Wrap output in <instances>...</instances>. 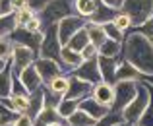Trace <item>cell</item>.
<instances>
[{
  "label": "cell",
  "mask_w": 153,
  "mask_h": 126,
  "mask_svg": "<svg viewBox=\"0 0 153 126\" xmlns=\"http://www.w3.org/2000/svg\"><path fill=\"white\" fill-rule=\"evenodd\" d=\"M149 85L143 84V82H138V91H136V97L122 109V120L128 124H138L140 116L143 115V111L147 109L149 105Z\"/></svg>",
  "instance_id": "obj_3"
},
{
  "label": "cell",
  "mask_w": 153,
  "mask_h": 126,
  "mask_svg": "<svg viewBox=\"0 0 153 126\" xmlns=\"http://www.w3.org/2000/svg\"><path fill=\"white\" fill-rule=\"evenodd\" d=\"M6 64H8V62H6V60H0V72H2V70H4V68H6Z\"/></svg>",
  "instance_id": "obj_46"
},
{
  "label": "cell",
  "mask_w": 153,
  "mask_h": 126,
  "mask_svg": "<svg viewBox=\"0 0 153 126\" xmlns=\"http://www.w3.org/2000/svg\"><path fill=\"white\" fill-rule=\"evenodd\" d=\"M64 122H66V126H95L97 120L91 119V116L87 115V113H83L82 109H78V111H74Z\"/></svg>",
  "instance_id": "obj_23"
},
{
  "label": "cell",
  "mask_w": 153,
  "mask_h": 126,
  "mask_svg": "<svg viewBox=\"0 0 153 126\" xmlns=\"http://www.w3.org/2000/svg\"><path fill=\"white\" fill-rule=\"evenodd\" d=\"M12 82H14V72H12L10 62H8L6 68L0 72V99L10 97V93H12Z\"/></svg>",
  "instance_id": "obj_22"
},
{
  "label": "cell",
  "mask_w": 153,
  "mask_h": 126,
  "mask_svg": "<svg viewBox=\"0 0 153 126\" xmlns=\"http://www.w3.org/2000/svg\"><path fill=\"white\" fill-rule=\"evenodd\" d=\"M78 107H79V101L78 99H66V97H62V101H60L56 113L60 115V119H62V120H66L74 111H78Z\"/></svg>",
  "instance_id": "obj_29"
},
{
  "label": "cell",
  "mask_w": 153,
  "mask_h": 126,
  "mask_svg": "<svg viewBox=\"0 0 153 126\" xmlns=\"http://www.w3.org/2000/svg\"><path fill=\"white\" fill-rule=\"evenodd\" d=\"M140 31H142V33L146 35V39H147V41H149V43L153 45V18H151L149 22L146 23V25H142V27H140Z\"/></svg>",
  "instance_id": "obj_41"
},
{
  "label": "cell",
  "mask_w": 153,
  "mask_h": 126,
  "mask_svg": "<svg viewBox=\"0 0 153 126\" xmlns=\"http://www.w3.org/2000/svg\"><path fill=\"white\" fill-rule=\"evenodd\" d=\"M10 39H12V43L23 45V47H27V48H31V51L39 52V47H41V41H43V33H27L25 29L18 27V29L10 35Z\"/></svg>",
  "instance_id": "obj_12"
},
{
  "label": "cell",
  "mask_w": 153,
  "mask_h": 126,
  "mask_svg": "<svg viewBox=\"0 0 153 126\" xmlns=\"http://www.w3.org/2000/svg\"><path fill=\"white\" fill-rule=\"evenodd\" d=\"M49 2H51V0H27V8H31L35 14H39V12H41Z\"/></svg>",
  "instance_id": "obj_40"
},
{
  "label": "cell",
  "mask_w": 153,
  "mask_h": 126,
  "mask_svg": "<svg viewBox=\"0 0 153 126\" xmlns=\"http://www.w3.org/2000/svg\"><path fill=\"white\" fill-rule=\"evenodd\" d=\"M122 14L132 22V29H140L153 18V0H124Z\"/></svg>",
  "instance_id": "obj_4"
},
{
  "label": "cell",
  "mask_w": 153,
  "mask_h": 126,
  "mask_svg": "<svg viewBox=\"0 0 153 126\" xmlns=\"http://www.w3.org/2000/svg\"><path fill=\"white\" fill-rule=\"evenodd\" d=\"M74 0H51L45 8L37 14L39 22H41V29H47L51 25H56L60 19L74 16Z\"/></svg>",
  "instance_id": "obj_2"
},
{
  "label": "cell",
  "mask_w": 153,
  "mask_h": 126,
  "mask_svg": "<svg viewBox=\"0 0 153 126\" xmlns=\"http://www.w3.org/2000/svg\"><path fill=\"white\" fill-rule=\"evenodd\" d=\"M49 126H66V122L62 120V122H52V124H49Z\"/></svg>",
  "instance_id": "obj_47"
},
{
  "label": "cell",
  "mask_w": 153,
  "mask_h": 126,
  "mask_svg": "<svg viewBox=\"0 0 153 126\" xmlns=\"http://www.w3.org/2000/svg\"><path fill=\"white\" fill-rule=\"evenodd\" d=\"M112 23H114V27L118 31H122V33H126V31H130L132 29V22H130V18H128L126 14H122V12H118L116 14V18L112 19Z\"/></svg>",
  "instance_id": "obj_34"
},
{
  "label": "cell",
  "mask_w": 153,
  "mask_h": 126,
  "mask_svg": "<svg viewBox=\"0 0 153 126\" xmlns=\"http://www.w3.org/2000/svg\"><path fill=\"white\" fill-rule=\"evenodd\" d=\"M120 52H122V43L111 41V39H107V41L97 48V54L99 56H107V58H118Z\"/></svg>",
  "instance_id": "obj_24"
},
{
  "label": "cell",
  "mask_w": 153,
  "mask_h": 126,
  "mask_svg": "<svg viewBox=\"0 0 153 126\" xmlns=\"http://www.w3.org/2000/svg\"><path fill=\"white\" fill-rule=\"evenodd\" d=\"M89 45V37H87V31H85V27L83 29H79L78 33H74L70 37V41L66 43V47H70L72 51H76V52H79L83 47H87Z\"/></svg>",
  "instance_id": "obj_28"
},
{
  "label": "cell",
  "mask_w": 153,
  "mask_h": 126,
  "mask_svg": "<svg viewBox=\"0 0 153 126\" xmlns=\"http://www.w3.org/2000/svg\"><path fill=\"white\" fill-rule=\"evenodd\" d=\"M60 101H62V95L52 93L51 89H47L43 85V109H58Z\"/></svg>",
  "instance_id": "obj_31"
},
{
  "label": "cell",
  "mask_w": 153,
  "mask_h": 126,
  "mask_svg": "<svg viewBox=\"0 0 153 126\" xmlns=\"http://www.w3.org/2000/svg\"><path fill=\"white\" fill-rule=\"evenodd\" d=\"M116 14H118L116 10H111V8H107L103 2L97 0V8H95L93 16H91L87 22H93V23H97V25H105V23H111L112 19L116 18Z\"/></svg>",
  "instance_id": "obj_19"
},
{
  "label": "cell",
  "mask_w": 153,
  "mask_h": 126,
  "mask_svg": "<svg viewBox=\"0 0 153 126\" xmlns=\"http://www.w3.org/2000/svg\"><path fill=\"white\" fill-rule=\"evenodd\" d=\"M16 119H18V115L12 111H8L6 107H2L0 105V126H8V124H14Z\"/></svg>",
  "instance_id": "obj_37"
},
{
  "label": "cell",
  "mask_w": 153,
  "mask_h": 126,
  "mask_svg": "<svg viewBox=\"0 0 153 126\" xmlns=\"http://www.w3.org/2000/svg\"><path fill=\"white\" fill-rule=\"evenodd\" d=\"M41 111H43V87L37 89V91H33V93H29V107H27L25 115L29 116L31 120H35Z\"/></svg>",
  "instance_id": "obj_21"
},
{
  "label": "cell",
  "mask_w": 153,
  "mask_h": 126,
  "mask_svg": "<svg viewBox=\"0 0 153 126\" xmlns=\"http://www.w3.org/2000/svg\"><path fill=\"white\" fill-rule=\"evenodd\" d=\"M14 126H35V124H33V120H31L27 115H18V119H16Z\"/></svg>",
  "instance_id": "obj_43"
},
{
  "label": "cell",
  "mask_w": 153,
  "mask_h": 126,
  "mask_svg": "<svg viewBox=\"0 0 153 126\" xmlns=\"http://www.w3.org/2000/svg\"><path fill=\"white\" fill-rule=\"evenodd\" d=\"M85 31H87V37H89V43L95 45V47H101V45L107 41V35L103 31V25H97L93 22H85Z\"/></svg>",
  "instance_id": "obj_20"
},
{
  "label": "cell",
  "mask_w": 153,
  "mask_h": 126,
  "mask_svg": "<svg viewBox=\"0 0 153 126\" xmlns=\"http://www.w3.org/2000/svg\"><path fill=\"white\" fill-rule=\"evenodd\" d=\"M85 18H79L78 14L74 16H68V18L60 19L58 23H56V31H58V39L62 45H66L68 41H70V37L74 33H78L79 29H83L85 27Z\"/></svg>",
  "instance_id": "obj_8"
},
{
  "label": "cell",
  "mask_w": 153,
  "mask_h": 126,
  "mask_svg": "<svg viewBox=\"0 0 153 126\" xmlns=\"http://www.w3.org/2000/svg\"><path fill=\"white\" fill-rule=\"evenodd\" d=\"M47 89H51L52 93H58V95H66V91H68V74H62V76H56L54 80L49 84V85H45Z\"/></svg>",
  "instance_id": "obj_30"
},
{
  "label": "cell",
  "mask_w": 153,
  "mask_h": 126,
  "mask_svg": "<svg viewBox=\"0 0 153 126\" xmlns=\"http://www.w3.org/2000/svg\"><path fill=\"white\" fill-rule=\"evenodd\" d=\"M22 29H25L27 33H43V29H41V22H39L37 16H35V18H31L29 22H27L25 25L22 27Z\"/></svg>",
  "instance_id": "obj_39"
},
{
  "label": "cell",
  "mask_w": 153,
  "mask_h": 126,
  "mask_svg": "<svg viewBox=\"0 0 153 126\" xmlns=\"http://www.w3.org/2000/svg\"><path fill=\"white\" fill-rule=\"evenodd\" d=\"M52 122H62L60 115L56 113V109H43V111L37 115V119L33 120L35 126H49Z\"/></svg>",
  "instance_id": "obj_27"
},
{
  "label": "cell",
  "mask_w": 153,
  "mask_h": 126,
  "mask_svg": "<svg viewBox=\"0 0 153 126\" xmlns=\"http://www.w3.org/2000/svg\"><path fill=\"white\" fill-rule=\"evenodd\" d=\"M18 80L22 82V85L25 87L27 93H33V91H37V89L43 87V82H41V78H39V74H37V70H35L33 64H31V66H27L25 70L19 72V74H18Z\"/></svg>",
  "instance_id": "obj_14"
},
{
  "label": "cell",
  "mask_w": 153,
  "mask_h": 126,
  "mask_svg": "<svg viewBox=\"0 0 153 126\" xmlns=\"http://www.w3.org/2000/svg\"><path fill=\"white\" fill-rule=\"evenodd\" d=\"M8 126H14V124H8Z\"/></svg>",
  "instance_id": "obj_48"
},
{
  "label": "cell",
  "mask_w": 153,
  "mask_h": 126,
  "mask_svg": "<svg viewBox=\"0 0 153 126\" xmlns=\"http://www.w3.org/2000/svg\"><path fill=\"white\" fill-rule=\"evenodd\" d=\"M79 54H82V60L83 62H85V60H93V58H97V47H95V45H87V47H83L82 51H79Z\"/></svg>",
  "instance_id": "obj_38"
},
{
  "label": "cell",
  "mask_w": 153,
  "mask_h": 126,
  "mask_svg": "<svg viewBox=\"0 0 153 126\" xmlns=\"http://www.w3.org/2000/svg\"><path fill=\"white\" fill-rule=\"evenodd\" d=\"M10 2H12V10L14 12L22 10V8H27V0H10Z\"/></svg>",
  "instance_id": "obj_44"
},
{
  "label": "cell",
  "mask_w": 153,
  "mask_h": 126,
  "mask_svg": "<svg viewBox=\"0 0 153 126\" xmlns=\"http://www.w3.org/2000/svg\"><path fill=\"white\" fill-rule=\"evenodd\" d=\"M120 58L132 64L142 76H153V45L140 29H130L124 35Z\"/></svg>",
  "instance_id": "obj_1"
},
{
  "label": "cell",
  "mask_w": 153,
  "mask_h": 126,
  "mask_svg": "<svg viewBox=\"0 0 153 126\" xmlns=\"http://www.w3.org/2000/svg\"><path fill=\"white\" fill-rule=\"evenodd\" d=\"M103 31H105V35H107V39H111V41H116V43H122L124 41V35L126 33H122V31H118L114 27V23H105L103 25Z\"/></svg>",
  "instance_id": "obj_33"
},
{
  "label": "cell",
  "mask_w": 153,
  "mask_h": 126,
  "mask_svg": "<svg viewBox=\"0 0 153 126\" xmlns=\"http://www.w3.org/2000/svg\"><path fill=\"white\" fill-rule=\"evenodd\" d=\"M70 74H72V76H76V78H79V80H83V82H87V84H91V85L103 82V80H101V74H99L97 58L82 62L78 68H76V70H72Z\"/></svg>",
  "instance_id": "obj_10"
},
{
  "label": "cell",
  "mask_w": 153,
  "mask_h": 126,
  "mask_svg": "<svg viewBox=\"0 0 153 126\" xmlns=\"http://www.w3.org/2000/svg\"><path fill=\"white\" fill-rule=\"evenodd\" d=\"M78 109H82L83 113H87V115H89L91 119H95V120H101L103 116H107L108 111H111L108 107L99 105L97 101L93 99V97H85V99H82V101H79V107H78Z\"/></svg>",
  "instance_id": "obj_17"
},
{
  "label": "cell",
  "mask_w": 153,
  "mask_h": 126,
  "mask_svg": "<svg viewBox=\"0 0 153 126\" xmlns=\"http://www.w3.org/2000/svg\"><path fill=\"white\" fill-rule=\"evenodd\" d=\"M91 93H93V85L83 82V80L76 78V76L68 74V91H66V99H85V97H91Z\"/></svg>",
  "instance_id": "obj_11"
},
{
  "label": "cell",
  "mask_w": 153,
  "mask_h": 126,
  "mask_svg": "<svg viewBox=\"0 0 153 126\" xmlns=\"http://www.w3.org/2000/svg\"><path fill=\"white\" fill-rule=\"evenodd\" d=\"M18 29L16 23V14H0V37H10Z\"/></svg>",
  "instance_id": "obj_25"
},
{
  "label": "cell",
  "mask_w": 153,
  "mask_h": 126,
  "mask_svg": "<svg viewBox=\"0 0 153 126\" xmlns=\"http://www.w3.org/2000/svg\"><path fill=\"white\" fill-rule=\"evenodd\" d=\"M14 14H16V23H18V27H23L31 18H35V16H37L33 10H31V8H22V10L14 12Z\"/></svg>",
  "instance_id": "obj_35"
},
{
  "label": "cell",
  "mask_w": 153,
  "mask_h": 126,
  "mask_svg": "<svg viewBox=\"0 0 153 126\" xmlns=\"http://www.w3.org/2000/svg\"><path fill=\"white\" fill-rule=\"evenodd\" d=\"M99 2H103L107 8H111V10H116V12H120L122 10V4H124V0H99Z\"/></svg>",
  "instance_id": "obj_42"
},
{
  "label": "cell",
  "mask_w": 153,
  "mask_h": 126,
  "mask_svg": "<svg viewBox=\"0 0 153 126\" xmlns=\"http://www.w3.org/2000/svg\"><path fill=\"white\" fill-rule=\"evenodd\" d=\"M134 126H138V124H134Z\"/></svg>",
  "instance_id": "obj_49"
},
{
  "label": "cell",
  "mask_w": 153,
  "mask_h": 126,
  "mask_svg": "<svg viewBox=\"0 0 153 126\" xmlns=\"http://www.w3.org/2000/svg\"><path fill=\"white\" fill-rule=\"evenodd\" d=\"M12 48H14V43H12L10 37H0V60H10Z\"/></svg>",
  "instance_id": "obj_36"
},
{
  "label": "cell",
  "mask_w": 153,
  "mask_h": 126,
  "mask_svg": "<svg viewBox=\"0 0 153 126\" xmlns=\"http://www.w3.org/2000/svg\"><path fill=\"white\" fill-rule=\"evenodd\" d=\"M97 8V0H74V10L79 18L89 19Z\"/></svg>",
  "instance_id": "obj_26"
},
{
  "label": "cell",
  "mask_w": 153,
  "mask_h": 126,
  "mask_svg": "<svg viewBox=\"0 0 153 126\" xmlns=\"http://www.w3.org/2000/svg\"><path fill=\"white\" fill-rule=\"evenodd\" d=\"M112 126H134V124H128V122H124V120H122V122H116V124H112Z\"/></svg>",
  "instance_id": "obj_45"
},
{
  "label": "cell",
  "mask_w": 153,
  "mask_h": 126,
  "mask_svg": "<svg viewBox=\"0 0 153 126\" xmlns=\"http://www.w3.org/2000/svg\"><path fill=\"white\" fill-rule=\"evenodd\" d=\"M112 91H114V101H112V105H111V111L122 113V109L136 97L138 82H114Z\"/></svg>",
  "instance_id": "obj_6"
},
{
  "label": "cell",
  "mask_w": 153,
  "mask_h": 126,
  "mask_svg": "<svg viewBox=\"0 0 153 126\" xmlns=\"http://www.w3.org/2000/svg\"><path fill=\"white\" fill-rule=\"evenodd\" d=\"M120 56L118 58H107V56H97V66H99V74H101V80L111 85H114V74L116 68H118Z\"/></svg>",
  "instance_id": "obj_13"
},
{
  "label": "cell",
  "mask_w": 153,
  "mask_h": 126,
  "mask_svg": "<svg viewBox=\"0 0 153 126\" xmlns=\"http://www.w3.org/2000/svg\"><path fill=\"white\" fill-rule=\"evenodd\" d=\"M82 54L76 51H72L70 47H66V45H62V48H60V66H62L64 74H70L72 70H76V68L82 64Z\"/></svg>",
  "instance_id": "obj_15"
},
{
  "label": "cell",
  "mask_w": 153,
  "mask_h": 126,
  "mask_svg": "<svg viewBox=\"0 0 153 126\" xmlns=\"http://www.w3.org/2000/svg\"><path fill=\"white\" fill-rule=\"evenodd\" d=\"M91 97H93L95 101H97L99 105H103V107H108L111 109L112 101H114V91H112V85L107 84V82H99L93 85V93H91Z\"/></svg>",
  "instance_id": "obj_16"
},
{
  "label": "cell",
  "mask_w": 153,
  "mask_h": 126,
  "mask_svg": "<svg viewBox=\"0 0 153 126\" xmlns=\"http://www.w3.org/2000/svg\"><path fill=\"white\" fill-rule=\"evenodd\" d=\"M33 66H35V70H37V74H39V78H41L43 85H49L56 76L64 74L62 66L56 64L54 60H49V58H39V56H37L35 62H33Z\"/></svg>",
  "instance_id": "obj_9"
},
{
  "label": "cell",
  "mask_w": 153,
  "mask_h": 126,
  "mask_svg": "<svg viewBox=\"0 0 153 126\" xmlns=\"http://www.w3.org/2000/svg\"><path fill=\"white\" fill-rule=\"evenodd\" d=\"M114 82H142V74L132 64H128L126 60L120 58L116 74H114Z\"/></svg>",
  "instance_id": "obj_18"
},
{
  "label": "cell",
  "mask_w": 153,
  "mask_h": 126,
  "mask_svg": "<svg viewBox=\"0 0 153 126\" xmlns=\"http://www.w3.org/2000/svg\"><path fill=\"white\" fill-rule=\"evenodd\" d=\"M149 105L147 109L143 111V115L140 116L138 126H153V85H149Z\"/></svg>",
  "instance_id": "obj_32"
},
{
  "label": "cell",
  "mask_w": 153,
  "mask_h": 126,
  "mask_svg": "<svg viewBox=\"0 0 153 126\" xmlns=\"http://www.w3.org/2000/svg\"><path fill=\"white\" fill-rule=\"evenodd\" d=\"M35 58H37V52L31 51V48L23 47V45H16L14 43V48H12V54H10V66H12V72H14V76H18L22 70H25L27 66H31V64L35 62Z\"/></svg>",
  "instance_id": "obj_7"
},
{
  "label": "cell",
  "mask_w": 153,
  "mask_h": 126,
  "mask_svg": "<svg viewBox=\"0 0 153 126\" xmlns=\"http://www.w3.org/2000/svg\"><path fill=\"white\" fill-rule=\"evenodd\" d=\"M60 48H62V43L58 39L56 25H51L47 29H43V41H41V47H39V52H37L39 58H49V60H54L56 64H60Z\"/></svg>",
  "instance_id": "obj_5"
}]
</instances>
